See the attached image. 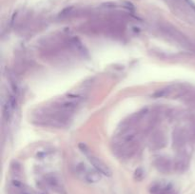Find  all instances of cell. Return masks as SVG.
Segmentation results:
<instances>
[{
	"label": "cell",
	"mask_w": 195,
	"mask_h": 194,
	"mask_svg": "<svg viewBox=\"0 0 195 194\" xmlns=\"http://www.w3.org/2000/svg\"><path fill=\"white\" fill-rule=\"evenodd\" d=\"M89 160H90L91 164L95 168V170L98 171L99 173H101L103 175H106V176H112V170L110 169V167H108L103 161H101L100 159H98L97 157H95L93 155H90L89 156Z\"/></svg>",
	"instance_id": "cell-1"
},
{
	"label": "cell",
	"mask_w": 195,
	"mask_h": 194,
	"mask_svg": "<svg viewBox=\"0 0 195 194\" xmlns=\"http://www.w3.org/2000/svg\"><path fill=\"white\" fill-rule=\"evenodd\" d=\"M83 172H84L85 180L89 183H96V182L100 181V179H101V175H100L101 173H99L97 170H89L84 167Z\"/></svg>",
	"instance_id": "cell-2"
},
{
	"label": "cell",
	"mask_w": 195,
	"mask_h": 194,
	"mask_svg": "<svg viewBox=\"0 0 195 194\" xmlns=\"http://www.w3.org/2000/svg\"><path fill=\"white\" fill-rule=\"evenodd\" d=\"M143 176H144L143 170L141 169V168H138V169L135 171V173H134V178H135V180H137V181L142 180Z\"/></svg>",
	"instance_id": "cell-3"
}]
</instances>
